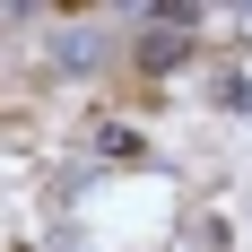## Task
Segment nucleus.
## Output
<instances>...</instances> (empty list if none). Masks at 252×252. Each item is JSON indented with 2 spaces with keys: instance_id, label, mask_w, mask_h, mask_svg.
Masks as SVG:
<instances>
[{
  "instance_id": "1",
  "label": "nucleus",
  "mask_w": 252,
  "mask_h": 252,
  "mask_svg": "<svg viewBox=\"0 0 252 252\" xmlns=\"http://www.w3.org/2000/svg\"><path fill=\"white\" fill-rule=\"evenodd\" d=\"M183 52H191V26H174V18H165V26H148V35H139V61H148V70H174Z\"/></svg>"
},
{
  "instance_id": "2",
  "label": "nucleus",
  "mask_w": 252,
  "mask_h": 252,
  "mask_svg": "<svg viewBox=\"0 0 252 252\" xmlns=\"http://www.w3.org/2000/svg\"><path fill=\"white\" fill-rule=\"evenodd\" d=\"M96 26H70V35H61V44H52V61H61V70H96Z\"/></svg>"
}]
</instances>
